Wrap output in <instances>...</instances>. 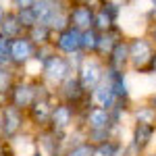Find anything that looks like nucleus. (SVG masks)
Wrapping results in <instances>:
<instances>
[{
    "label": "nucleus",
    "instance_id": "1",
    "mask_svg": "<svg viewBox=\"0 0 156 156\" xmlns=\"http://www.w3.org/2000/svg\"><path fill=\"white\" fill-rule=\"evenodd\" d=\"M36 75L48 87L56 90L62 81H67L71 75H75V67H73L69 56H62V54L52 50L48 56L36 67Z\"/></svg>",
    "mask_w": 156,
    "mask_h": 156
},
{
    "label": "nucleus",
    "instance_id": "2",
    "mask_svg": "<svg viewBox=\"0 0 156 156\" xmlns=\"http://www.w3.org/2000/svg\"><path fill=\"white\" fill-rule=\"evenodd\" d=\"M31 9L37 23L48 25L54 34L69 27V0H37Z\"/></svg>",
    "mask_w": 156,
    "mask_h": 156
},
{
    "label": "nucleus",
    "instance_id": "3",
    "mask_svg": "<svg viewBox=\"0 0 156 156\" xmlns=\"http://www.w3.org/2000/svg\"><path fill=\"white\" fill-rule=\"evenodd\" d=\"M79 127L85 131H112L119 137H125V127L117 125L112 121V112L108 108L102 106H94V104H87V106L79 112Z\"/></svg>",
    "mask_w": 156,
    "mask_h": 156
},
{
    "label": "nucleus",
    "instance_id": "4",
    "mask_svg": "<svg viewBox=\"0 0 156 156\" xmlns=\"http://www.w3.org/2000/svg\"><path fill=\"white\" fill-rule=\"evenodd\" d=\"M127 42H129V73L146 75V69L156 54V46L144 31L129 36Z\"/></svg>",
    "mask_w": 156,
    "mask_h": 156
},
{
    "label": "nucleus",
    "instance_id": "5",
    "mask_svg": "<svg viewBox=\"0 0 156 156\" xmlns=\"http://www.w3.org/2000/svg\"><path fill=\"white\" fill-rule=\"evenodd\" d=\"M37 92H40V79H37V75L21 73L17 77V81L12 83L11 92L6 94L4 102L15 106V108H19V110H27L36 102Z\"/></svg>",
    "mask_w": 156,
    "mask_h": 156
},
{
    "label": "nucleus",
    "instance_id": "6",
    "mask_svg": "<svg viewBox=\"0 0 156 156\" xmlns=\"http://www.w3.org/2000/svg\"><path fill=\"white\" fill-rule=\"evenodd\" d=\"M27 129H29V123H27L25 110H19L4 102L0 108V137L4 142H11Z\"/></svg>",
    "mask_w": 156,
    "mask_h": 156
},
{
    "label": "nucleus",
    "instance_id": "7",
    "mask_svg": "<svg viewBox=\"0 0 156 156\" xmlns=\"http://www.w3.org/2000/svg\"><path fill=\"white\" fill-rule=\"evenodd\" d=\"M79 127V108L71 106L67 102H54L52 115L48 121V129L60 133V135H69Z\"/></svg>",
    "mask_w": 156,
    "mask_h": 156
},
{
    "label": "nucleus",
    "instance_id": "8",
    "mask_svg": "<svg viewBox=\"0 0 156 156\" xmlns=\"http://www.w3.org/2000/svg\"><path fill=\"white\" fill-rule=\"evenodd\" d=\"M75 77L79 79L83 90L90 94L94 87H98L104 81V77H106V62L100 60L98 56H83V60L75 69Z\"/></svg>",
    "mask_w": 156,
    "mask_h": 156
},
{
    "label": "nucleus",
    "instance_id": "9",
    "mask_svg": "<svg viewBox=\"0 0 156 156\" xmlns=\"http://www.w3.org/2000/svg\"><path fill=\"white\" fill-rule=\"evenodd\" d=\"M37 46L29 40L27 34L11 40V67L17 69L19 73H27L29 67L34 65Z\"/></svg>",
    "mask_w": 156,
    "mask_h": 156
},
{
    "label": "nucleus",
    "instance_id": "10",
    "mask_svg": "<svg viewBox=\"0 0 156 156\" xmlns=\"http://www.w3.org/2000/svg\"><path fill=\"white\" fill-rule=\"evenodd\" d=\"M54 96H56L58 102H67V104H71V106L79 108V112L90 104V94L83 90V85L79 83V79H77L75 75H71L67 81H62V83L54 90Z\"/></svg>",
    "mask_w": 156,
    "mask_h": 156
},
{
    "label": "nucleus",
    "instance_id": "11",
    "mask_svg": "<svg viewBox=\"0 0 156 156\" xmlns=\"http://www.w3.org/2000/svg\"><path fill=\"white\" fill-rule=\"evenodd\" d=\"M52 50L62 54V56H69V58L75 56V54H79L81 52V31L71 27V25L56 31L54 37H52Z\"/></svg>",
    "mask_w": 156,
    "mask_h": 156
},
{
    "label": "nucleus",
    "instance_id": "12",
    "mask_svg": "<svg viewBox=\"0 0 156 156\" xmlns=\"http://www.w3.org/2000/svg\"><path fill=\"white\" fill-rule=\"evenodd\" d=\"M34 133H36V148L44 156H62V152L67 150V135H60L48 127Z\"/></svg>",
    "mask_w": 156,
    "mask_h": 156
},
{
    "label": "nucleus",
    "instance_id": "13",
    "mask_svg": "<svg viewBox=\"0 0 156 156\" xmlns=\"http://www.w3.org/2000/svg\"><path fill=\"white\" fill-rule=\"evenodd\" d=\"M127 142H131L135 148H140L142 152H150L156 146V127L144 125V123H129L127 125Z\"/></svg>",
    "mask_w": 156,
    "mask_h": 156
},
{
    "label": "nucleus",
    "instance_id": "14",
    "mask_svg": "<svg viewBox=\"0 0 156 156\" xmlns=\"http://www.w3.org/2000/svg\"><path fill=\"white\" fill-rule=\"evenodd\" d=\"M129 75H131V73L106 69V77H104V81H106L108 87L115 92V96L119 98V102H133V92H131Z\"/></svg>",
    "mask_w": 156,
    "mask_h": 156
},
{
    "label": "nucleus",
    "instance_id": "15",
    "mask_svg": "<svg viewBox=\"0 0 156 156\" xmlns=\"http://www.w3.org/2000/svg\"><path fill=\"white\" fill-rule=\"evenodd\" d=\"M94 4H69V25L79 31H87L94 27Z\"/></svg>",
    "mask_w": 156,
    "mask_h": 156
},
{
    "label": "nucleus",
    "instance_id": "16",
    "mask_svg": "<svg viewBox=\"0 0 156 156\" xmlns=\"http://www.w3.org/2000/svg\"><path fill=\"white\" fill-rule=\"evenodd\" d=\"M127 36H129V34L125 31V27H123V25H117V27H112V29H108V31H102V34L98 36L96 56L100 60H106L108 54L112 52V48L119 44L121 40H125Z\"/></svg>",
    "mask_w": 156,
    "mask_h": 156
},
{
    "label": "nucleus",
    "instance_id": "17",
    "mask_svg": "<svg viewBox=\"0 0 156 156\" xmlns=\"http://www.w3.org/2000/svg\"><path fill=\"white\" fill-rule=\"evenodd\" d=\"M25 27L19 21V15L17 11H12L9 6H0V36L6 37V40H15V37L23 36Z\"/></svg>",
    "mask_w": 156,
    "mask_h": 156
},
{
    "label": "nucleus",
    "instance_id": "18",
    "mask_svg": "<svg viewBox=\"0 0 156 156\" xmlns=\"http://www.w3.org/2000/svg\"><path fill=\"white\" fill-rule=\"evenodd\" d=\"M127 37L121 40L119 44L112 48V52L108 54V58L104 60V62H106V69L129 73V42H127Z\"/></svg>",
    "mask_w": 156,
    "mask_h": 156
},
{
    "label": "nucleus",
    "instance_id": "19",
    "mask_svg": "<svg viewBox=\"0 0 156 156\" xmlns=\"http://www.w3.org/2000/svg\"><path fill=\"white\" fill-rule=\"evenodd\" d=\"M129 123H144V125H152L156 127V108L148 102V100H135L129 112Z\"/></svg>",
    "mask_w": 156,
    "mask_h": 156
},
{
    "label": "nucleus",
    "instance_id": "20",
    "mask_svg": "<svg viewBox=\"0 0 156 156\" xmlns=\"http://www.w3.org/2000/svg\"><path fill=\"white\" fill-rule=\"evenodd\" d=\"M90 104L112 110V108L119 104V98L115 96V92H112V90L108 87L106 81H102V83L98 85V87H94V90L90 92Z\"/></svg>",
    "mask_w": 156,
    "mask_h": 156
},
{
    "label": "nucleus",
    "instance_id": "21",
    "mask_svg": "<svg viewBox=\"0 0 156 156\" xmlns=\"http://www.w3.org/2000/svg\"><path fill=\"white\" fill-rule=\"evenodd\" d=\"M27 36H29V40L36 44L37 48L40 46H52V37H54V31L50 29L48 25L44 23H36L29 31H27Z\"/></svg>",
    "mask_w": 156,
    "mask_h": 156
},
{
    "label": "nucleus",
    "instance_id": "22",
    "mask_svg": "<svg viewBox=\"0 0 156 156\" xmlns=\"http://www.w3.org/2000/svg\"><path fill=\"white\" fill-rule=\"evenodd\" d=\"M19 75H21V73L17 71V69H12L11 65H0V98H2V100L11 92L12 83L17 81Z\"/></svg>",
    "mask_w": 156,
    "mask_h": 156
},
{
    "label": "nucleus",
    "instance_id": "23",
    "mask_svg": "<svg viewBox=\"0 0 156 156\" xmlns=\"http://www.w3.org/2000/svg\"><path fill=\"white\" fill-rule=\"evenodd\" d=\"M125 2L123 0H98L96 9H100L102 12H106L112 21H117L121 25V17H123V11H125Z\"/></svg>",
    "mask_w": 156,
    "mask_h": 156
},
{
    "label": "nucleus",
    "instance_id": "24",
    "mask_svg": "<svg viewBox=\"0 0 156 156\" xmlns=\"http://www.w3.org/2000/svg\"><path fill=\"white\" fill-rule=\"evenodd\" d=\"M98 34L96 29H87V31H81V52L85 56H96V50H98Z\"/></svg>",
    "mask_w": 156,
    "mask_h": 156
},
{
    "label": "nucleus",
    "instance_id": "25",
    "mask_svg": "<svg viewBox=\"0 0 156 156\" xmlns=\"http://www.w3.org/2000/svg\"><path fill=\"white\" fill-rule=\"evenodd\" d=\"M125 144V137H112L104 144L94 146V156H115Z\"/></svg>",
    "mask_w": 156,
    "mask_h": 156
},
{
    "label": "nucleus",
    "instance_id": "26",
    "mask_svg": "<svg viewBox=\"0 0 156 156\" xmlns=\"http://www.w3.org/2000/svg\"><path fill=\"white\" fill-rule=\"evenodd\" d=\"M62 156H94V144H90L87 140H79V142H71L67 144V150Z\"/></svg>",
    "mask_w": 156,
    "mask_h": 156
},
{
    "label": "nucleus",
    "instance_id": "27",
    "mask_svg": "<svg viewBox=\"0 0 156 156\" xmlns=\"http://www.w3.org/2000/svg\"><path fill=\"white\" fill-rule=\"evenodd\" d=\"M117 25H119V23H117V21H112L106 12H102L100 9H96V15H94V29H96L98 34L108 31V29H112V27H117Z\"/></svg>",
    "mask_w": 156,
    "mask_h": 156
},
{
    "label": "nucleus",
    "instance_id": "28",
    "mask_svg": "<svg viewBox=\"0 0 156 156\" xmlns=\"http://www.w3.org/2000/svg\"><path fill=\"white\" fill-rule=\"evenodd\" d=\"M17 15H19V21H21V25L25 27V34L34 27V25L37 23L36 15H34V9H25V11H17Z\"/></svg>",
    "mask_w": 156,
    "mask_h": 156
},
{
    "label": "nucleus",
    "instance_id": "29",
    "mask_svg": "<svg viewBox=\"0 0 156 156\" xmlns=\"http://www.w3.org/2000/svg\"><path fill=\"white\" fill-rule=\"evenodd\" d=\"M0 65H11V40L0 36Z\"/></svg>",
    "mask_w": 156,
    "mask_h": 156
},
{
    "label": "nucleus",
    "instance_id": "30",
    "mask_svg": "<svg viewBox=\"0 0 156 156\" xmlns=\"http://www.w3.org/2000/svg\"><path fill=\"white\" fill-rule=\"evenodd\" d=\"M37 0H9V9L12 11H25V9H31Z\"/></svg>",
    "mask_w": 156,
    "mask_h": 156
},
{
    "label": "nucleus",
    "instance_id": "31",
    "mask_svg": "<svg viewBox=\"0 0 156 156\" xmlns=\"http://www.w3.org/2000/svg\"><path fill=\"white\" fill-rule=\"evenodd\" d=\"M150 21H156V0H148V9L144 12V25Z\"/></svg>",
    "mask_w": 156,
    "mask_h": 156
},
{
    "label": "nucleus",
    "instance_id": "32",
    "mask_svg": "<svg viewBox=\"0 0 156 156\" xmlns=\"http://www.w3.org/2000/svg\"><path fill=\"white\" fill-rule=\"evenodd\" d=\"M123 156H146V152H142L140 148H135L131 142L125 140V148H123Z\"/></svg>",
    "mask_w": 156,
    "mask_h": 156
},
{
    "label": "nucleus",
    "instance_id": "33",
    "mask_svg": "<svg viewBox=\"0 0 156 156\" xmlns=\"http://www.w3.org/2000/svg\"><path fill=\"white\" fill-rule=\"evenodd\" d=\"M144 34L152 40V44L156 46V21H150V23L144 25Z\"/></svg>",
    "mask_w": 156,
    "mask_h": 156
},
{
    "label": "nucleus",
    "instance_id": "34",
    "mask_svg": "<svg viewBox=\"0 0 156 156\" xmlns=\"http://www.w3.org/2000/svg\"><path fill=\"white\" fill-rule=\"evenodd\" d=\"M146 77H156V54L152 58V62L148 65V69H146Z\"/></svg>",
    "mask_w": 156,
    "mask_h": 156
},
{
    "label": "nucleus",
    "instance_id": "35",
    "mask_svg": "<svg viewBox=\"0 0 156 156\" xmlns=\"http://www.w3.org/2000/svg\"><path fill=\"white\" fill-rule=\"evenodd\" d=\"M11 152V146H9V142H4L2 137H0V156H6Z\"/></svg>",
    "mask_w": 156,
    "mask_h": 156
},
{
    "label": "nucleus",
    "instance_id": "36",
    "mask_svg": "<svg viewBox=\"0 0 156 156\" xmlns=\"http://www.w3.org/2000/svg\"><path fill=\"white\" fill-rule=\"evenodd\" d=\"M146 100H148V102H150V104L156 108V90L152 92V94H148V96H146Z\"/></svg>",
    "mask_w": 156,
    "mask_h": 156
},
{
    "label": "nucleus",
    "instance_id": "37",
    "mask_svg": "<svg viewBox=\"0 0 156 156\" xmlns=\"http://www.w3.org/2000/svg\"><path fill=\"white\" fill-rule=\"evenodd\" d=\"M25 156H44V154H42V152H40V150H37V148H36L34 152H29V154H25Z\"/></svg>",
    "mask_w": 156,
    "mask_h": 156
},
{
    "label": "nucleus",
    "instance_id": "38",
    "mask_svg": "<svg viewBox=\"0 0 156 156\" xmlns=\"http://www.w3.org/2000/svg\"><path fill=\"white\" fill-rule=\"evenodd\" d=\"M146 156H156V146H154V148H152V150H150V152H148Z\"/></svg>",
    "mask_w": 156,
    "mask_h": 156
},
{
    "label": "nucleus",
    "instance_id": "39",
    "mask_svg": "<svg viewBox=\"0 0 156 156\" xmlns=\"http://www.w3.org/2000/svg\"><path fill=\"white\" fill-rule=\"evenodd\" d=\"M2 104H4V100H2V98H0V108H2Z\"/></svg>",
    "mask_w": 156,
    "mask_h": 156
},
{
    "label": "nucleus",
    "instance_id": "40",
    "mask_svg": "<svg viewBox=\"0 0 156 156\" xmlns=\"http://www.w3.org/2000/svg\"><path fill=\"white\" fill-rule=\"evenodd\" d=\"M123 2H125V4H129V2H131V0H123Z\"/></svg>",
    "mask_w": 156,
    "mask_h": 156
}]
</instances>
